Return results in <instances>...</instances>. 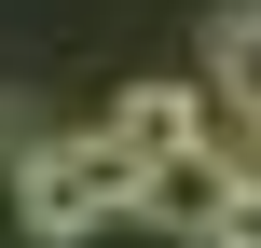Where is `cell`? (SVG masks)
Wrapping results in <instances>:
<instances>
[{
	"instance_id": "cell-4",
	"label": "cell",
	"mask_w": 261,
	"mask_h": 248,
	"mask_svg": "<svg viewBox=\"0 0 261 248\" xmlns=\"http://www.w3.org/2000/svg\"><path fill=\"white\" fill-rule=\"evenodd\" d=\"M234 179H248V166H234V152H220V138H193V152H165V166H138V207H151V221H165V235H206V221H220V193H234Z\"/></svg>"
},
{
	"instance_id": "cell-2",
	"label": "cell",
	"mask_w": 261,
	"mask_h": 248,
	"mask_svg": "<svg viewBox=\"0 0 261 248\" xmlns=\"http://www.w3.org/2000/svg\"><path fill=\"white\" fill-rule=\"evenodd\" d=\"M206 97H220V124H206V138L261 179V14H234V28L206 41Z\"/></svg>"
},
{
	"instance_id": "cell-3",
	"label": "cell",
	"mask_w": 261,
	"mask_h": 248,
	"mask_svg": "<svg viewBox=\"0 0 261 248\" xmlns=\"http://www.w3.org/2000/svg\"><path fill=\"white\" fill-rule=\"evenodd\" d=\"M96 138H110L124 166H165V152H193V138H206V97H193V83H124Z\"/></svg>"
},
{
	"instance_id": "cell-1",
	"label": "cell",
	"mask_w": 261,
	"mask_h": 248,
	"mask_svg": "<svg viewBox=\"0 0 261 248\" xmlns=\"http://www.w3.org/2000/svg\"><path fill=\"white\" fill-rule=\"evenodd\" d=\"M110 221H138V166L83 124V138H28V235L41 248H83L110 235Z\"/></svg>"
},
{
	"instance_id": "cell-5",
	"label": "cell",
	"mask_w": 261,
	"mask_h": 248,
	"mask_svg": "<svg viewBox=\"0 0 261 248\" xmlns=\"http://www.w3.org/2000/svg\"><path fill=\"white\" fill-rule=\"evenodd\" d=\"M0 248H41L28 235V124L0 110Z\"/></svg>"
},
{
	"instance_id": "cell-6",
	"label": "cell",
	"mask_w": 261,
	"mask_h": 248,
	"mask_svg": "<svg viewBox=\"0 0 261 248\" xmlns=\"http://www.w3.org/2000/svg\"><path fill=\"white\" fill-rule=\"evenodd\" d=\"M193 248H261V179H234V193H220V221H206Z\"/></svg>"
}]
</instances>
